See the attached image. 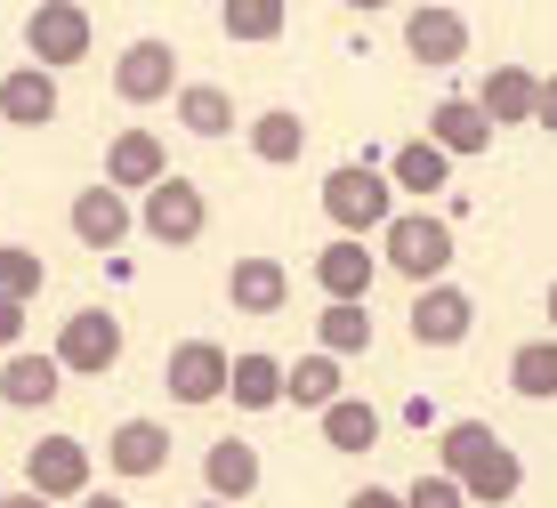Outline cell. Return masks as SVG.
Here are the masks:
<instances>
[{
	"label": "cell",
	"mask_w": 557,
	"mask_h": 508,
	"mask_svg": "<svg viewBox=\"0 0 557 508\" xmlns=\"http://www.w3.org/2000/svg\"><path fill=\"white\" fill-rule=\"evenodd\" d=\"M436 468L469 493V508H509L525 493V460H517L485 420H453L445 436H436Z\"/></svg>",
	"instance_id": "obj_1"
},
{
	"label": "cell",
	"mask_w": 557,
	"mask_h": 508,
	"mask_svg": "<svg viewBox=\"0 0 557 508\" xmlns=\"http://www.w3.org/2000/svg\"><path fill=\"white\" fill-rule=\"evenodd\" d=\"M323 219L348 234V243L380 234V226L396 219V186H388V170H372V162H339L332 178H323Z\"/></svg>",
	"instance_id": "obj_2"
},
{
	"label": "cell",
	"mask_w": 557,
	"mask_h": 508,
	"mask_svg": "<svg viewBox=\"0 0 557 508\" xmlns=\"http://www.w3.org/2000/svg\"><path fill=\"white\" fill-rule=\"evenodd\" d=\"M380 250H388V267L405 283H445V267H453V226L445 219H429V210H396L388 226H380Z\"/></svg>",
	"instance_id": "obj_3"
},
{
	"label": "cell",
	"mask_w": 557,
	"mask_h": 508,
	"mask_svg": "<svg viewBox=\"0 0 557 508\" xmlns=\"http://www.w3.org/2000/svg\"><path fill=\"white\" fill-rule=\"evenodd\" d=\"M138 226H146L162 250H186V243H202V226H210V202H202V186L170 170L162 186H146V210H138Z\"/></svg>",
	"instance_id": "obj_4"
},
{
	"label": "cell",
	"mask_w": 557,
	"mask_h": 508,
	"mask_svg": "<svg viewBox=\"0 0 557 508\" xmlns=\"http://www.w3.org/2000/svg\"><path fill=\"white\" fill-rule=\"evenodd\" d=\"M25 49H33L41 73L82 65V57H89V9H82V0H41V9L25 16Z\"/></svg>",
	"instance_id": "obj_5"
},
{
	"label": "cell",
	"mask_w": 557,
	"mask_h": 508,
	"mask_svg": "<svg viewBox=\"0 0 557 508\" xmlns=\"http://www.w3.org/2000/svg\"><path fill=\"white\" fill-rule=\"evenodd\" d=\"M113 363H122V315H106V307H82V315H65V331H57V371L106 380Z\"/></svg>",
	"instance_id": "obj_6"
},
{
	"label": "cell",
	"mask_w": 557,
	"mask_h": 508,
	"mask_svg": "<svg viewBox=\"0 0 557 508\" xmlns=\"http://www.w3.org/2000/svg\"><path fill=\"white\" fill-rule=\"evenodd\" d=\"M25 493H41L49 508L57 500H82L89 493V444L82 436H41L25 453Z\"/></svg>",
	"instance_id": "obj_7"
},
{
	"label": "cell",
	"mask_w": 557,
	"mask_h": 508,
	"mask_svg": "<svg viewBox=\"0 0 557 508\" xmlns=\"http://www.w3.org/2000/svg\"><path fill=\"white\" fill-rule=\"evenodd\" d=\"M178 89V49L170 41H129L122 57H113V97H122V106H162V97Z\"/></svg>",
	"instance_id": "obj_8"
},
{
	"label": "cell",
	"mask_w": 557,
	"mask_h": 508,
	"mask_svg": "<svg viewBox=\"0 0 557 508\" xmlns=\"http://www.w3.org/2000/svg\"><path fill=\"white\" fill-rule=\"evenodd\" d=\"M226 371H235V356H226L219 339H178V347H170V363H162V387L178 404H219L226 396Z\"/></svg>",
	"instance_id": "obj_9"
},
{
	"label": "cell",
	"mask_w": 557,
	"mask_h": 508,
	"mask_svg": "<svg viewBox=\"0 0 557 508\" xmlns=\"http://www.w3.org/2000/svg\"><path fill=\"white\" fill-rule=\"evenodd\" d=\"M469 331H476V299H469L460 283H429V290L412 299V339H420V347H460Z\"/></svg>",
	"instance_id": "obj_10"
},
{
	"label": "cell",
	"mask_w": 557,
	"mask_h": 508,
	"mask_svg": "<svg viewBox=\"0 0 557 508\" xmlns=\"http://www.w3.org/2000/svg\"><path fill=\"white\" fill-rule=\"evenodd\" d=\"M315 283H323V299H332V307H363V299H372V283H380V259L339 234V243L315 250Z\"/></svg>",
	"instance_id": "obj_11"
},
{
	"label": "cell",
	"mask_w": 557,
	"mask_h": 508,
	"mask_svg": "<svg viewBox=\"0 0 557 508\" xmlns=\"http://www.w3.org/2000/svg\"><path fill=\"white\" fill-rule=\"evenodd\" d=\"M129 226H138V210H129L106 178L73 194V234H82L89 250H122V243H129Z\"/></svg>",
	"instance_id": "obj_12"
},
{
	"label": "cell",
	"mask_w": 557,
	"mask_h": 508,
	"mask_svg": "<svg viewBox=\"0 0 557 508\" xmlns=\"http://www.w3.org/2000/svg\"><path fill=\"white\" fill-rule=\"evenodd\" d=\"M106 468L113 476H162L170 468V428L162 420H122L106 436Z\"/></svg>",
	"instance_id": "obj_13"
},
{
	"label": "cell",
	"mask_w": 557,
	"mask_h": 508,
	"mask_svg": "<svg viewBox=\"0 0 557 508\" xmlns=\"http://www.w3.org/2000/svg\"><path fill=\"white\" fill-rule=\"evenodd\" d=\"M405 49L420 65H460V57H469V16L460 9H412L405 16Z\"/></svg>",
	"instance_id": "obj_14"
},
{
	"label": "cell",
	"mask_w": 557,
	"mask_h": 508,
	"mask_svg": "<svg viewBox=\"0 0 557 508\" xmlns=\"http://www.w3.org/2000/svg\"><path fill=\"white\" fill-rule=\"evenodd\" d=\"M170 178V153H162V138H153V129H122V138H113V153H106V186L113 194H129V186H162Z\"/></svg>",
	"instance_id": "obj_15"
},
{
	"label": "cell",
	"mask_w": 557,
	"mask_h": 508,
	"mask_svg": "<svg viewBox=\"0 0 557 508\" xmlns=\"http://www.w3.org/2000/svg\"><path fill=\"white\" fill-rule=\"evenodd\" d=\"M202 484H210V500H219V508L251 500V493H259V453H251L243 436H219V444L202 453Z\"/></svg>",
	"instance_id": "obj_16"
},
{
	"label": "cell",
	"mask_w": 557,
	"mask_h": 508,
	"mask_svg": "<svg viewBox=\"0 0 557 508\" xmlns=\"http://www.w3.org/2000/svg\"><path fill=\"white\" fill-rule=\"evenodd\" d=\"M429 146L445 153V162H469V153L493 146V122L476 113V97H445V106L429 113Z\"/></svg>",
	"instance_id": "obj_17"
},
{
	"label": "cell",
	"mask_w": 557,
	"mask_h": 508,
	"mask_svg": "<svg viewBox=\"0 0 557 508\" xmlns=\"http://www.w3.org/2000/svg\"><path fill=\"white\" fill-rule=\"evenodd\" d=\"M0 122H16V129H49V122H57V73L16 65L9 82H0Z\"/></svg>",
	"instance_id": "obj_18"
},
{
	"label": "cell",
	"mask_w": 557,
	"mask_h": 508,
	"mask_svg": "<svg viewBox=\"0 0 557 508\" xmlns=\"http://www.w3.org/2000/svg\"><path fill=\"white\" fill-rule=\"evenodd\" d=\"M226 299H235V315H283V299H292V275H283V259H235V275H226Z\"/></svg>",
	"instance_id": "obj_19"
},
{
	"label": "cell",
	"mask_w": 557,
	"mask_h": 508,
	"mask_svg": "<svg viewBox=\"0 0 557 508\" xmlns=\"http://www.w3.org/2000/svg\"><path fill=\"white\" fill-rule=\"evenodd\" d=\"M533 97H542V82H533L525 65H493L485 89H476V113H485L493 129H509V122H533Z\"/></svg>",
	"instance_id": "obj_20"
},
{
	"label": "cell",
	"mask_w": 557,
	"mask_h": 508,
	"mask_svg": "<svg viewBox=\"0 0 557 508\" xmlns=\"http://www.w3.org/2000/svg\"><path fill=\"white\" fill-rule=\"evenodd\" d=\"M57 387H65V371H57V356H25V347H16V356L0 363V404H16V412L49 404Z\"/></svg>",
	"instance_id": "obj_21"
},
{
	"label": "cell",
	"mask_w": 557,
	"mask_h": 508,
	"mask_svg": "<svg viewBox=\"0 0 557 508\" xmlns=\"http://www.w3.org/2000/svg\"><path fill=\"white\" fill-rule=\"evenodd\" d=\"M226 396H235L243 412H275V404H283V363L259 356V347H251V356H235V371H226Z\"/></svg>",
	"instance_id": "obj_22"
},
{
	"label": "cell",
	"mask_w": 557,
	"mask_h": 508,
	"mask_svg": "<svg viewBox=\"0 0 557 508\" xmlns=\"http://www.w3.org/2000/svg\"><path fill=\"white\" fill-rule=\"evenodd\" d=\"M283 404H299V412H332V404H339V363L332 356L283 363Z\"/></svg>",
	"instance_id": "obj_23"
},
{
	"label": "cell",
	"mask_w": 557,
	"mask_h": 508,
	"mask_svg": "<svg viewBox=\"0 0 557 508\" xmlns=\"http://www.w3.org/2000/svg\"><path fill=\"white\" fill-rule=\"evenodd\" d=\"M251 153H259V162H267V170H283V162H299V153H307V122H299V113H292V106H275V113H259V122H251Z\"/></svg>",
	"instance_id": "obj_24"
},
{
	"label": "cell",
	"mask_w": 557,
	"mask_h": 508,
	"mask_svg": "<svg viewBox=\"0 0 557 508\" xmlns=\"http://www.w3.org/2000/svg\"><path fill=\"white\" fill-rule=\"evenodd\" d=\"M178 122L195 129V138H226V129H235V97L219 82H186L178 89Z\"/></svg>",
	"instance_id": "obj_25"
},
{
	"label": "cell",
	"mask_w": 557,
	"mask_h": 508,
	"mask_svg": "<svg viewBox=\"0 0 557 508\" xmlns=\"http://www.w3.org/2000/svg\"><path fill=\"white\" fill-rule=\"evenodd\" d=\"M509 387L525 404H549L557 396V339H525V347H517V356H509Z\"/></svg>",
	"instance_id": "obj_26"
},
{
	"label": "cell",
	"mask_w": 557,
	"mask_h": 508,
	"mask_svg": "<svg viewBox=\"0 0 557 508\" xmlns=\"http://www.w3.org/2000/svg\"><path fill=\"white\" fill-rule=\"evenodd\" d=\"M323 444H332V453H372L380 444V412L356 404V396H339L332 412H323Z\"/></svg>",
	"instance_id": "obj_27"
},
{
	"label": "cell",
	"mask_w": 557,
	"mask_h": 508,
	"mask_svg": "<svg viewBox=\"0 0 557 508\" xmlns=\"http://www.w3.org/2000/svg\"><path fill=\"white\" fill-rule=\"evenodd\" d=\"M283 16H292V0H219L226 41H275Z\"/></svg>",
	"instance_id": "obj_28"
},
{
	"label": "cell",
	"mask_w": 557,
	"mask_h": 508,
	"mask_svg": "<svg viewBox=\"0 0 557 508\" xmlns=\"http://www.w3.org/2000/svg\"><path fill=\"white\" fill-rule=\"evenodd\" d=\"M453 178V162L436 153L429 138H412V146H396V162H388V186H405V194H436Z\"/></svg>",
	"instance_id": "obj_29"
},
{
	"label": "cell",
	"mask_w": 557,
	"mask_h": 508,
	"mask_svg": "<svg viewBox=\"0 0 557 508\" xmlns=\"http://www.w3.org/2000/svg\"><path fill=\"white\" fill-rule=\"evenodd\" d=\"M315 339H323V356H363V347H372V315H363V307H323L315 315Z\"/></svg>",
	"instance_id": "obj_30"
},
{
	"label": "cell",
	"mask_w": 557,
	"mask_h": 508,
	"mask_svg": "<svg viewBox=\"0 0 557 508\" xmlns=\"http://www.w3.org/2000/svg\"><path fill=\"white\" fill-rule=\"evenodd\" d=\"M41 283H49L41 250H16V243H0V299H9V307H33V299H41Z\"/></svg>",
	"instance_id": "obj_31"
},
{
	"label": "cell",
	"mask_w": 557,
	"mask_h": 508,
	"mask_svg": "<svg viewBox=\"0 0 557 508\" xmlns=\"http://www.w3.org/2000/svg\"><path fill=\"white\" fill-rule=\"evenodd\" d=\"M405 508H469V493H460L445 468H429L420 484H405Z\"/></svg>",
	"instance_id": "obj_32"
},
{
	"label": "cell",
	"mask_w": 557,
	"mask_h": 508,
	"mask_svg": "<svg viewBox=\"0 0 557 508\" xmlns=\"http://www.w3.org/2000/svg\"><path fill=\"white\" fill-rule=\"evenodd\" d=\"M348 508H405V493H388V484H363V493H348Z\"/></svg>",
	"instance_id": "obj_33"
},
{
	"label": "cell",
	"mask_w": 557,
	"mask_h": 508,
	"mask_svg": "<svg viewBox=\"0 0 557 508\" xmlns=\"http://www.w3.org/2000/svg\"><path fill=\"white\" fill-rule=\"evenodd\" d=\"M16 339H25V307H9V299H0V347L16 356Z\"/></svg>",
	"instance_id": "obj_34"
},
{
	"label": "cell",
	"mask_w": 557,
	"mask_h": 508,
	"mask_svg": "<svg viewBox=\"0 0 557 508\" xmlns=\"http://www.w3.org/2000/svg\"><path fill=\"white\" fill-rule=\"evenodd\" d=\"M533 122L557 129V82H542V97H533Z\"/></svg>",
	"instance_id": "obj_35"
},
{
	"label": "cell",
	"mask_w": 557,
	"mask_h": 508,
	"mask_svg": "<svg viewBox=\"0 0 557 508\" xmlns=\"http://www.w3.org/2000/svg\"><path fill=\"white\" fill-rule=\"evenodd\" d=\"M0 508H49L41 493H0Z\"/></svg>",
	"instance_id": "obj_36"
},
{
	"label": "cell",
	"mask_w": 557,
	"mask_h": 508,
	"mask_svg": "<svg viewBox=\"0 0 557 508\" xmlns=\"http://www.w3.org/2000/svg\"><path fill=\"white\" fill-rule=\"evenodd\" d=\"M82 508H129V500H113V493H82Z\"/></svg>",
	"instance_id": "obj_37"
},
{
	"label": "cell",
	"mask_w": 557,
	"mask_h": 508,
	"mask_svg": "<svg viewBox=\"0 0 557 508\" xmlns=\"http://www.w3.org/2000/svg\"><path fill=\"white\" fill-rule=\"evenodd\" d=\"M549 339H557V283H549Z\"/></svg>",
	"instance_id": "obj_38"
},
{
	"label": "cell",
	"mask_w": 557,
	"mask_h": 508,
	"mask_svg": "<svg viewBox=\"0 0 557 508\" xmlns=\"http://www.w3.org/2000/svg\"><path fill=\"white\" fill-rule=\"evenodd\" d=\"M348 9H388V0H348Z\"/></svg>",
	"instance_id": "obj_39"
},
{
	"label": "cell",
	"mask_w": 557,
	"mask_h": 508,
	"mask_svg": "<svg viewBox=\"0 0 557 508\" xmlns=\"http://www.w3.org/2000/svg\"><path fill=\"white\" fill-rule=\"evenodd\" d=\"M195 508H219V500H195Z\"/></svg>",
	"instance_id": "obj_40"
}]
</instances>
